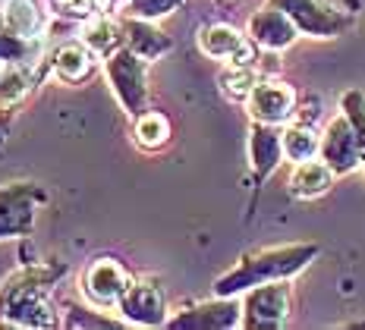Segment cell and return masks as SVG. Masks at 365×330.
I'll return each instance as SVG.
<instances>
[{"instance_id": "cell-1", "label": "cell", "mask_w": 365, "mask_h": 330, "mask_svg": "<svg viewBox=\"0 0 365 330\" xmlns=\"http://www.w3.org/2000/svg\"><path fill=\"white\" fill-rule=\"evenodd\" d=\"M63 264H29L0 283V327H57L60 314L51 287Z\"/></svg>"}, {"instance_id": "cell-2", "label": "cell", "mask_w": 365, "mask_h": 330, "mask_svg": "<svg viewBox=\"0 0 365 330\" xmlns=\"http://www.w3.org/2000/svg\"><path fill=\"white\" fill-rule=\"evenodd\" d=\"M104 76L113 91V98L129 117H139L148 104V79H145V57L129 51L126 44L104 57Z\"/></svg>"}, {"instance_id": "cell-3", "label": "cell", "mask_w": 365, "mask_h": 330, "mask_svg": "<svg viewBox=\"0 0 365 330\" xmlns=\"http://www.w3.org/2000/svg\"><path fill=\"white\" fill-rule=\"evenodd\" d=\"M309 255H312V249H271V252H262V255H255L252 261H242L233 274H227V277L217 283V296H230V293H237V289L287 277L290 271L302 267V261H306Z\"/></svg>"}, {"instance_id": "cell-4", "label": "cell", "mask_w": 365, "mask_h": 330, "mask_svg": "<svg viewBox=\"0 0 365 330\" xmlns=\"http://www.w3.org/2000/svg\"><path fill=\"white\" fill-rule=\"evenodd\" d=\"M44 192L38 182L16 180L0 186V239H22L38 224Z\"/></svg>"}, {"instance_id": "cell-5", "label": "cell", "mask_w": 365, "mask_h": 330, "mask_svg": "<svg viewBox=\"0 0 365 330\" xmlns=\"http://www.w3.org/2000/svg\"><path fill=\"white\" fill-rule=\"evenodd\" d=\"M133 283L129 271L120 264L117 258L101 255V258H91L88 267L82 271V299L91 305L95 311H110L120 305L126 287Z\"/></svg>"}, {"instance_id": "cell-6", "label": "cell", "mask_w": 365, "mask_h": 330, "mask_svg": "<svg viewBox=\"0 0 365 330\" xmlns=\"http://www.w3.org/2000/svg\"><path fill=\"white\" fill-rule=\"evenodd\" d=\"M199 48L202 53H208L211 60H220L227 66H246L258 60L255 41H249L240 29L227 26V22H215V26H205L199 32Z\"/></svg>"}, {"instance_id": "cell-7", "label": "cell", "mask_w": 365, "mask_h": 330, "mask_svg": "<svg viewBox=\"0 0 365 330\" xmlns=\"http://www.w3.org/2000/svg\"><path fill=\"white\" fill-rule=\"evenodd\" d=\"M246 110L255 123H287L296 113V91L287 82L277 79H262L255 86V91L246 98Z\"/></svg>"}, {"instance_id": "cell-8", "label": "cell", "mask_w": 365, "mask_h": 330, "mask_svg": "<svg viewBox=\"0 0 365 330\" xmlns=\"http://www.w3.org/2000/svg\"><path fill=\"white\" fill-rule=\"evenodd\" d=\"M117 311L123 314L129 324H142V327H155L164 324L167 318V302L158 283L151 280H133L126 287L123 299H120Z\"/></svg>"}, {"instance_id": "cell-9", "label": "cell", "mask_w": 365, "mask_h": 330, "mask_svg": "<svg viewBox=\"0 0 365 330\" xmlns=\"http://www.w3.org/2000/svg\"><path fill=\"white\" fill-rule=\"evenodd\" d=\"M290 311V287L268 280L246 296V327H277Z\"/></svg>"}, {"instance_id": "cell-10", "label": "cell", "mask_w": 365, "mask_h": 330, "mask_svg": "<svg viewBox=\"0 0 365 330\" xmlns=\"http://www.w3.org/2000/svg\"><path fill=\"white\" fill-rule=\"evenodd\" d=\"M48 70H51V60H44V57L4 66V70H0V110H10V107L26 101V98L41 86Z\"/></svg>"}, {"instance_id": "cell-11", "label": "cell", "mask_w": 365, "mask_h": 330, "mask_svg": "<svg viewBox=\"0 0 365 330\" xmlns=\"http://www.w3.org/2000/svg\"><path fill=\"white\" fill-rule=\"evenodd\" d=\"M359 139H356V129L346 117L331 120L328 129L322 135V158L334 173H346L359 164Z\"/></svg>"}, {"instance_id": "cell-12", "label": "cell", "mask_w": 365, "mask_h": 330, "mask_svg": "<svg viewBox=\"0 0 365 330\" xmlns=\"http://www.w3.org/2000/svg\"><path fill=\"white\" fill-rule=\"evenodd\" d=\"M249 35H252V41L258 48L284 51L296 41L299 29H296V22L290 19L287 10H280V6H264V10H258L255 16L249 19Z\"/></svg>"}, {"instance_id": "cell-13", "label": "cell", "mask_w": 365, "mask_h": 330, "mask_svg": "<svg viewBox=\"0 0 365 330\" xmlns=\"http://www.w3.org/2000/svg\"><path fill=\"white\" fill-rule=\"evenodd\" d=\"M79 41L104 60L113 51L123 48L126 38H123V26L117 19H110L108 13H91V16L79 19Z\"/></svg>"}, {"instance_id": "cell-14", "label": "cell", "mask_w": 365, "mask_h": 330, "mask_svg": "<svg viewBox=\"0 0 365 330\" xmlns=\"http://www.w3.org/2000/svg\"><path fill=\"white\" fill-rule=\"evenodd\" d=\"M98 53L88 51L82 41H66L60 44L51 57V73L57 76L60 82L66 86H76V82H86L91 73H95V63H98Z\"/></svg>"}, {"instance_id": "cell-15", "label": "cell", "mask_w": 365, "mask_h": 330, "mask_svg": "<svg viewBox=\"0 0 365 330\" xmlns=\"http://www.w3.org/2000/svg\"><path fill=\"white\" fill-rule=\"evenodd\" d=\"M123 38H126V48L135 51L139 57L155 60L161 57L164 51H170V38H167L161 29L155 26V19H142V16H126L123 22Z\"/></svg>"}, {"instance_id": "cell-16", "label": "cell", "mask_w": 365, "mask_h": 330, "mask_svg": "<svg viewBox=\"0 0 365 330\" xmlns=\"http://www.w3.org/2000/svg\"><path fill=\"white\" fill-rule=\"evenodd\" d=\"M280 10L290 13L299 32L312 35H331L337 29V13L331 6H324L322 0H277Z\"/></svg>"}, {"instance_id": "cell-17", "label": "cell", "mask_w": 365, "mask_h": 330, "mask_svg": "<svg viewBox=\"0 0 365 330\" xmlns=\"http://www.w3.org/2000/svg\"><path fill=\"white\" fill-rule=\"evenodd\" d=\"M249 155H252V170L258 180H264L274 167L284 158V139L280 129H274L271 123H255L252 126V139H249Z\"/></svg>"}, {"instance_id": "cell-18", "label": "cell", "mask_w": 365, "mask_h": 330, "mask_svg": "<svg viewBox=\"0 0 365 330\" xmlns=\"http://www.w3.org/2000/svg\"><path fill=\"white\" fill-rule=\"evenodd\" d=\"M331 182H334V170L324 160L312 158V160L296 164V170L290 176V192L296 198H318L331 189Z\"/></svg>"}, {"instance_id": "cell-19", "label": "cell", "mask_w": 365, "mask_h": 330, "mask_svg": "<svg viewBox=\"0 0 365 330\" xmlns=\"http://www.w3.org/2000/svg\"><path fill=\"white\" fill-rule=\"evenodd\" d=\"M284 139V158L290 164H302V160H312L315 155H322V135L309 126V123H293L280 133Z\"/></svg>"}, {"instance_id": "cell-20", "label": "cell", "mask_w": 365, "mask_h": 330, "mask_svg": "<svg viewBox=\"0 0 365 330\" xmlns=\"http://www.w3.org/2000/svg\"><path fill=\"white\" fill-rule=\"evenodd\" d=\"M4 22L22 38H38L41 32V10L35 0H4Z\"/></svg>"}, {"instance_id": "cell-21", "label": "cell", "mask_w": 365, "mask_h": 330, "mask_svg": "<svg viewBox=\"0 0 365 330\" xmlns=\"http://www.w3.org/2000/svg\"><path fill=\"white\" fill-rule=\"evenodd\" d=\"M133 139L139 148L158 151L167 145V139H170V123H167V117L161 110H142L139 120H135V126H133Z\"/></svg>"}, {"instance_id": "cell-22", "label": "cell", "mask_w": 365, "mask_h": 330, "mask_svg": "<svg viewBox=\"0 0 365 330\" xmlns=\"http://www.w3.org/2000/svg\"><path fill=\"white\" fill-rule=\"evenodd\" d=\"M262 79H264V73L258 70L255 63H246V66H227L217 82H220V91H224L230 101H246Z\"/></svg>"}, {"instance_id": "cell-23", "label": "cell", "mask_w": 365, "mask_h": 330, "mask_svg": "<svg viewBox=\"0 0 365 330\" xmlns=\"http://www.w3.org/2000/svg\"><path fill=\"white\" fill-rule=\"evenodd\" d=\"M38 38H22L13 29H0V66L10 63H26V60H38Z\"/></svg>"}, {"instance_id": "cell-24", "label": "cell", "mask_w": 365, "mask_h": 330, "mask_svg": "<svg viewBox=\"0 0 365 330\" xmlns=\"http://www.w3.org/2000/svg\"><path fill=\"white\" fill-rule=\"evenodd\" d=\"M51 10L66 19H86L91 13H108L113 0H48Z\"/></svg>"}, {"instance_id": "cell-25", "label": "cell", "mask_w": 365, "mask_h": 330, "mask_svg": "<svg viewBox=\"0 0 365 330\" xmlns=\"http://www.w3.org/2000/svg\"><path fill=\"white\" fill-rule=\"evenodd\" d=\"M182 0H126V16H142V19H161L170 10H177Z\"/></svg>"}, {"instance_id": "cell-26", "label": "cell", "mask_w": 365, "mask_h": 330, "mask_svg": "<svg viewBox=\"0 0 365 330\" xmlns=\"http://www.w3.org/2000/svg\"><path fill=\"white\" fill-rule=\"evenodd\" d=\"M6 26V22H4V10H0V29H4Z\"/></svg>"}]
</instances>
